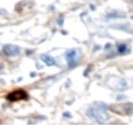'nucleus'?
Here are the masks:
<instances>
[{
    "label": "nucleus",
    "mask_w": 133,
    "mask_h": 125,
    "mask_svg": "<svg viewBox=\"0 0 133 125\" xmlns=\"http://www.w3.org/2000/svg\"><path fill=\"white\" fill-rule=\"evenodd\" d=\"M89 116L93 117L95 120L99 121V122H104V121L107 120L108 115L106 112L101 107H93L92 109H90L89 112Z\"/></svg>",
    "instance_id": "1"
},
{
    "label": "nucleus",
    "mask_w": 133,
    "mask_h": 125,
    "mask_svg": "<svg viewBox=\"0 0 133 125\" xmlns=\"http://www.w3.org/2000/svg\"><path fill=\"white\" fill-rule=\"evenodd\" d=\"M28 98V95L25 91L24 90H16L12 92H10L7 96V99L10 102H17L20 100H25Z\"/></svg>",
    "instance_id": "2"
},
{
    "label": "nucleus",
    "mask_w": 133,
    "mask_h": 125,
    "mask_svg": "<svg viewBox=\"0 0 133 125\" xmlns=\"http://www.w3.org/2000/svg\"><path fill=\"white\" fill-rule=\"evenodd\" d=\"M3 51L8 56H16V55L19 54L20 53V49L19 48V47L15 46V45H10V44L5 45L3 47Z\"/></svg>",
    "instance_id": "3"
},
{
    "label": "nucleus",
    "mask_w": 133,
    "mask_h": 125,
    "mask_svg": "<svg viewBox=\"0 0 133 125\" xmlns=\"http://www.w3.org/2000/svg\"><path fill=\"white\" fill-rule=\"evenodd\" d=\"M66 61L69 66H72L75 64V63L78 59V53L76 50H70L68 52V53L66 55Z\"/></svg>",
    "instance_id": "4"
},
{
    "label": "nucleus",
    "mask_w": 133,
    "mask_h": 125,
    "mask_svg": "<svg viewBox=\"0 0 133 125\" xmlns=\"http://www.w3.org/2000/svg\"><path fill=\"white\" fill-rule=\"evenodd\" d=\"M41 58H42V60L49 66H52L56 64L54 58L51 56H49V55H42V56H41Z\"/></svg>",
    "instance_id": "5"
},
{
    "label": "nucleus",
    "mask_w": 133,
    "mask_h": 125,
    "mask_svg": "<svg viewBox=\"0 0 133 125\" xmlns=\"http://www.w3.org/2000/svg\"><path fill=\"white\" fill-rule=\"evenodd\" d=\"M125 45H121V46H120L119 47V52H120V53H123V52L125 50Z\"/></svg>",
    "instance_id": "6"
},
{
    "label": "nucleus",
    "mask_w": 133,
    "mask_h": 125,
    "mask_svg": "<svg viewBox=\"0 0 133 125\" xmlns=\"http://www.w3.org/2000/svg\"><path fill=\"white\" fill-rule=\"evenodd\" d=\"M1 11H2V10L0 9V15H2V14H3V12H1Z\"/></svg>",
    "instance_id": "7"
}]
</instances>
